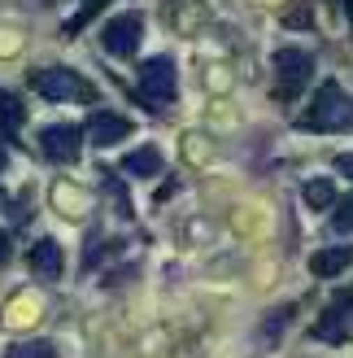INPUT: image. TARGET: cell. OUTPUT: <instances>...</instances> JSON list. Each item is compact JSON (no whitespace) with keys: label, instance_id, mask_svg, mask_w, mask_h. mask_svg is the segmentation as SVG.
<instances>
[{"label":"cell","instance_id":"cell-9","mask_svg":"<svg viewBox=\"0 0 353 358\" xmlns=\"http://www.w3.org/2000/svg\"><path fill=\"white\" fill-rule=\"evenodd\" d=\"M31 271L35 275H44V280H57L61 275V245L57 241H35L31 245Z\"/></svg>","mask_w":353,"mask_h":358},{"label":"cell","instance_id":"cell-6","mask_svg":"<svg viewBox=\"0 0 353 358\" xmlns=\"http://www.w3.org/2000/svg\"><path fill=\"white\" fill-rule=\"evenodd\" d=\"M79 127H66V122H57V127H44L40 131V149L44 157H52V162H75L79 157Z\"/></svg>","mask_w":353,"mask_h":358},{"label":"cell","instance_id":"cell-3","mask_svg":"<svg viewBox=\"0 0 353 358\" xmlns=\"http://www.w3.org/2000/svg\"><path fill=\"white\" fill-rule=\"evenodd\" d=\"M31 83H35V92L48 96V101H92V83H83L75 70H61V66L35 70Z\"/></svg>","mask_w":353,"mask_h":358},{"label":"cell","instance_id":"cell-12","mask_svg":"<svg viewBox=\"0 0 353 358\" xmlns=\"http://www.w3.org/2000/svg\"><path fill=\"white\" fill-rule=\"evenodd\" d=\"M17 122H22V101L13 92H0V136L17 131Z\"/></svg>","mask_w":353,"mask_h":358},{"label":"cell","instance_id":"cell-10","mask_svg":"<svg viewBox=\"0 0 353 358\" xmlns=\"http://www.w3.org/2000/svg\"><path fill=\"white\" fill-rule=\"evenodd\" d=\"M349 262H353V249H345V245H336V249H319V254H314V258H310V271L327 280V275H340V271H345V266H349Z\"/></svg>","mask_w":353,"mask_h":358},{"label":"cell","instance_id":"cell-7","mask_svg":"<svg viewBox=\"0 0 353 358\" xmlns=\"http://www.w3.org/2000/svg\"><path fill=\"white\" fill-rule=\"evenodd\" d=\"M353 310V293H345V297H336L327 306V315H323V324H314V336H319V341H345V315Z\"/></svg>","mask_w":353,"mask_h":358},{"label":"cell","instance_id":"cell-19","mask_svg":"<svg viewBox=\"0 0 353 358\" xmlns=\"http://www.w3.org/2000/svg\"><path fill=\"white\" fill-rule=\"evenodd\" d=\"M5 162H9V153H5V149H0V171H5Z\"/></svg>","mask_w":353,"mask_h":358},{"label":"cell","instance_id":"cell-16","mask_svg":"<svg viewBox=\"0 0 353 358\" xmlns=\"http://www.w3.org/2000/svg\"><path fill=\"white\" fill-rule=\"evenodd\" d=\"M336 171L353 179V153H340V157H336Z\"/></svg>","mask_w":353,"mask_h":358},{"label":"cell","instance_id":"cell-1","mask_svg":"<svg viewBox=\"0 0 353 358\" xmlns=\"http://www.w3.org/2000/svg\"><path fill=\"white\" fill-rule=\"evenodd\" d=\"M296 127L301 131H349L353 127V96L336 83H323L314 92L310 110L296 118Z\"/></svg>","mask_w":353,"mask_h":358},{"label":"cell","instance_id":"cell-18","mask_svg":"<svg viewBox=\"0 0 353 358\" xmlns=\"http://www.w3.org/2000/svg\"><path fill=\"white\" fill-rule=\"evenodd\" d=\"M345 13H349V22H353V0H345Z\"/></svg>","mask_w":353,"mask_h":358},{"label":"cell","instance_id":"cell-13","mask_svg":"<svg viewBox=\"0 0 353 358\" xmlns=\"http://www.w3.org/2000/svg\"><path fill=\"white\" fill-rule=\"evenodd\" d=\"M5 358H57V345L52 341H17L5 350Z\"/></svg>","mask_w":353,"mask_h":358},{"label":"cell","instance_id":"cell-4","mask_svg":"<svg viewBox=\"0 0 353 358\" xmlns=\"http://www.w3.org/2000/svg\"><path fill=\"white\" fill-rule=\"evenodd\" d=\"M275 75H279L275 92L284 96V101H292L306 87V79L314 75V57H310V52H301V48H279L275 52Z\"/></svg>","mask_w":353,"mask_h":358},{"label":"cell","instance_id":"cell-5","mask_svg":"<svg viewBox=\"0 0 353 358\" xmlns=\"http://www.w3.org/2000/svg\"><path fill=\"white\" fill-rule=\"evenodd\" d=\"M140 40H144V17L140 13H118L100 31V48L114 52V57H131V52L140 48Z\"/></svg>","mask_w":353,"mask_h":358},{"label":"cell","instance_id":"cell-8","mask_svg":"<svg viewBox=\"0 0 353 358\" xmlns=\"http://www.w3.org/2000/svg\"><path fill=\"white\" fill-rule=\"evenodd\" d=\"M87 136H92V145H118V140L131 136V122L118 118V114H96L87 122Z\"/></svg>","mask_w":353,"mask_h":358},{"label":"cell","instance_id":"cell-15","mask_svg":"<svg viewBox=\"0 0 353 358\" xmlns=\"http://www.w3.org/2000/svg\"><path fill=\"white\" fill-rule=\"evenodd\" d=\"M331 223H336V231H349V236H353V192L336 206V219H331Z\"/></svg>","mask_w":353,"mask_h":358},{"label":"cell","instance_id":"cell-11","mask_svg":"<svg viewBox=\"0 0 353 358\" xmlns=\"http://www.w3.org/2000/svg\"><path fill=\"white\" fill-rule=\"evenodd\" d=\"M122 171H127V175H140V179H153V175H162V153H157L153 145H144V149L127 153Z\"/></svg>","mask_w":353,"mask_h":358},{"label":"cell","instance_id":"cell-17","mask_svg":"<svg viewBox=\"0 0 353 358\" xmlns=\"http://www.w3.org/2000/svg\"><path fill=\"white\" fill-rule=\"evenodd\" d=\"M5 262H9V236L0 231V266H5Z\"/></svg>","mask_w":353,"mask_h":358},{"label":"cell","instance_id":"cell-14","mask_svg":"<svg viewBox=\"0 0 353 358\" xmlns=\"http://www.w3.org/2000/svg\"><path fill=\"white\" fill-rule=\"evenodd\" d=\"M301 196H306V206H314V210H323V206L336 201V192H331V179H310Z\"/></svg>","mask_w":353,"mask_h":358},{"label":"cell","instance_id":"cell-2","mask_svg":"<svg viewBox=\"0 0 353 358\" xmlns=\"http://www.w3.org/2000/svg\"><path fill=\"white\" fill-rule=\"evenodd\" d=\"M140 96L149 101L153 114H162L166 105L174 101V87H179V70H174L170 57H149L144 66H140Z\"/></svg>","mask_w":353,"mask_h":358}]
</instances>
